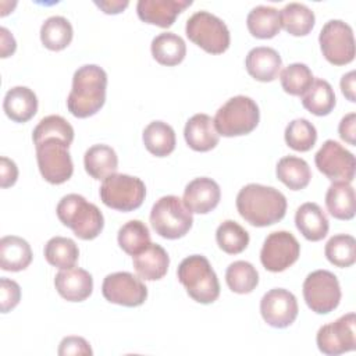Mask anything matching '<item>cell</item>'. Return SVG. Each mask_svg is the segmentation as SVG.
I'll use <instances>...</instances> for the list:
<instances>
[{
	"label": "cell",
	"mask_w": 356,
	"mask_h": 356,
	"mask_svg": "<svg viewBox=\"0 0 356 356\" xmlns=\"http://www.w3.org/2000/svg\"><path fill=\"white\" fill-rule=\"evenodd\" d=\"M236 210L250 225L268 227L284 218L286 199L273 186L248 184L236 195Z\"/></svg>",
	"instance_id": "1"
},
{
	"label": "cell",
	"mask_w": 356,
	"mask_h": 356,
	"mask_svg": "<svg viewBox=\"0 0 356 356\" xmlns=\"http://www.w3.org/2000/svg\"><path fill=\"white\" fill-rule=\"evenodd\" d=\"M107 74L96 64L79 67L72 76V88L67 97L68 111L78 118L96 114L106 102Z\"/></svg>",
	"instance_id": "2"
},
{
	"label": "cell",
	"mask_w": 356,
	"mask_h": 356,
	"mask_svg": "<svg viewBox=\"0 0 356 356\" xmlns=\"http://www.w3.org/2000/svg\"><path fill=\"white\" fill-rule=\"evenodd\" d=\"M56 213L63 225L71 228L79 239H95L103 231L104 217L102 211L82 195L68 193L63 196L57 204Z\"/></svg>",
	"instance_id": "3"
},
{
	"label": "cell",
	"mask_w": 356,
	"mask_h": 356,
	"mask_svg": "<svg viewBox=\"0 0 356 356\" xmlns=\"http://www.w3.org/2000/svg\"><path fill=\"white\" fill-rule=\"evenodd\" d=\"M179 282L197 303L209 305L220 296V282L210 261L202 254L185 257L177 270Z\"/></svg>",
	"instance_id": "4"
},
{
	"label": "cell",
	"mask_w": 356,
	"mask_h": 356,
	"mask_svg": "<svg viewBox=\"0 0 356 356\" xmlns=\"http://www.w3.org/2000/svg\"><path fill=\"white\" fill-rule=\"evenodd\" d=\"M214 127L218 135L232 138L250 134L259 124L260 111L257 103L243 95L228 99L216 113Z\"/></svg>",
	"instance_id": "5"
},
{
	"label": "cell",
	"mask_w": 356,
	"mask_h": 356,
	"mask_svg": "<svg viewBox=\"0 0 356 356\" xmlns=\"http://www.w3.org/2000/svg\"><path fill=\"white\" fill-rule=\"evenodd\" d=\"M150 224L156 234L165 239H178L189 232L193 216L182 199L167 195L156 200L150 211Z\"/></svg>",
	"instance_id": "6"
},
{
	"label": "cell",
	"mask_w": 356,
	"mask_h": 356,
	"mask_svg": "<svg viewBox=\"0 0 356 356\" xmlns=\"http://www.w3.org/2000/svg\"><path fill=\"white\" fill-rule=\"evenodd\" d=\"M186 36L210 54H221L229 47L231 36L225 22L209 11L192 14L185 26Z\"/></svg>",
	"instance_id": "7"
},
{
	"label": "cell",
	"mask_w": 356,
	"mask_h": 356,
	"mask_svg": "<svg viewBox=\"0 0 356 356\" xmlns=\"http://www.w3.org/2000/svg\"><path fill=\"white\" fill-rule=\"evenodd\" d=\"M99 195L107 207L118 211H132L142 206L146 186L138 177L115 172L103 179Z\"/></svg>",
	"instance_id": "8"
},
{
	"label": "cell",
	"mask_w": 356,
	"mask_h": 356,
	"mask_svg": "<svg viewBox=\"0 0 356 356\" xmlns=\"http://www.w3.org/2000/svg\"><path fill=\"white\" fill-rule=\"evenodd\" d=\"M35 147L39 171L47 182L60 185L71 178L74 164L68 152L70 143L61 139L49 138L35 145Z\"/></svg>",
	"instance_id": "9"
},
{
	"label": "cell",
	"mask_w": 356,
	"mask_h": 356,
	"mask_svg": "<svg viewBox=\"0 0 356 356\" xmlns=\"http://www.w3.org/2000/svg\"><path fill=\"white\" fill-rule=\"evenodd\" d=\"M341 286L337 275L328 270H316L303 281V298L309 309L317 314L335 310L341 300Z\"/></svg>",
	"instance_id": "10"
},
{
	"label": "cell",
	"mask_w": 356,
	"mask_h": 356,
	"mask_svg": "<svg viewBox=\"0 0 356 356\" xmlns=\"http://www.w3.org/2000/svg\"><path fill=\"white\" fill-rule=\"evenodd\" d=\"M324 58L334 65H345L355 58L353 29L342 19L327 21L318 35Z\"/></svg>",
	"instance_id": "11"
},
{
	"label": "cell",
	"mask_w": 356,
	"mask_h": 356,
	"mask_svg": "<svg viewBox=\"0 0 356 356\" xmlns=\"http://www.w3.org/2000/svg\"><path fill=\"white\" fill-rule=\"evenodd\" d=\"M316 167L332 182H352L356 160L353 153L334 139L325 140L314 156Z\"/></svg>",
	"instance_id": "12"
},
{
	"label": "cell",
	"mask_w": 356,
	"mask_h": 356,
	"mask_svg": "<svg viewBox=\"0 0 356 356\" xmlns=\"http://www.w3.org/2000/svg\"><path fill=\"white\" fill-rule=\"evenodd\" d=\"M355 324H356V314L348 313L341 316L332 323L321 325L316 335L318 350L328 356H338L345 352L355 350L356 349Z\"/></svg>",
	"instance_id": "13"
},
{
	"label": "cell",
	"mask_w": 356,
	"mask_h": 356,
	"mask_svg": "<svg viewBox=\"0 0 356 356\" xmlns=\"http://www.w3.org/2000/svg\"><path fill=\"white\" fill-rule=\"evenodd\" d=\"M300 254L298 239L288 231H274L267 235L260 250L263 267L271 273H281L291 267Z\"/></svg>",
	"instance_id": "14"
},
{
	"label": "cell",
	"mask_w": 356,
	"mask_h": 356,
	"mask_svg": "<svg viewBox=\"0 0 356 356\" xmlns=\"http://www.w3.org/2000/svg\"><path fill=\"white\" fill-rule=\"evenodd\" d=\"M102 293L110 303L136 307L145 303L147 288L142 282V278L128 271H117L106 275L102 284Z\"/></svg>",
	"instance_id": "15"
},
{
	"label": "cell",
	"mask_w": 356,
	"mask_h": 356,
	"mask_svg": "<svg viewBox=\"0 0 356 356\" xmlns=\"http://www.w3.org/2000/svg\"><path fill=\"white\" fill-rule=\"evenodd\" d=\"M296 296L284 288H273L260 300L263 320L274 328L289 327L298 317Z\"/></svg>",
	"instance_id": "16"
},
{
	"label": "cell",
	"mask_w": 356,
	"mask_h": 356,
	"mask_svg": "<svg viewBox=\"0 0 356 356\" xmlns=\"http://www.w3.org/2000/svg\"><path fill=\"white\" fill-rule=\"evenodd\" d=\"M221 199L218 184L209 177L192 179L184 191L182 202L191 213L207 214L217 207Z\"/></svg>",
	"instance_id": "17"
},
{
	"label": "cell",
	"mask_w": 356,
	"mask_h": 356,
	"mask_svg": "<svg viewBox=\"0 0 356 356\" xmlns=\"http://www.w3.org/2000/svg\"><path fill=\"white\" fill-rule=\"evenodd\" d=\"M191 4L192 0H139L136 4V13L146 24L170 28L178 14Z\"/></svg>",
	"instance_id": "18"
},
{
	"label": "cell",
	"mask_w": 356,
	"mask_h": 356,
	"mask_svg": "<svg viewBox=\"0 0 356 356\" xmlns=\"http://www.w3.org/2000/svg\"><path fill=\"white\" fill-rule=\"evenodd\" d=\"M54 286L65 300L82 302L92 295L93 278L89 271L74 266L71 268H63L56 274Z\"/></svg>",
	"instance_id": "19"
},
{
	"label": "cell",
	"mask_w": 356,
	"mask_h": 356,
	"mask_svg": "<svg viewBox=\"0 0 356 356\" xmlns=\"http://www.w3.org/2000/svg\"><path fill=\"white\" fill-rule=\"evenodd\" d=\"M245 67L249 75L256 81L271 82L280 75L282 60L275 49L257 46L250 49L246 54Z\"/></svg>",
	"instance_id": "20"
},
{
	"label": "cell",
	"mask_w": 356,
	"mask_h": 356,
	"mask_svg": "<svg viewBox=\"0 0 356 356\" xmlns=\"http://www.w3.org/2000/svg\"><path fill=\"white\" fill-rule=\"evenodd\" d=\"M184 136L188 146L195 152H209L214 149L220 140L214 120L204 113L195 114L186 121Z\"/></svg>",
	"instance_id": "21"
},
{
	"label": "cell",
	"mask_w": 356,
	"mask_h": 356,
	"mask_svg": "<svg viewBox=\"0 0 356 356\" xmlns=\"http://www.w3.org/2000/svg\"><path fill=\"white\" fill-rule=\"evenodd\" d=\"M132 263L142 280L157 281L167 274L170 257L163 246L150 243L142 252L132 256Z\"/></svg>",
	"instance_id": "22"
},
{
	"label": "cell",
	"mask_w": 356,
	"mask_h": 356,
	"mask_svg": "<svg viewBox=\"0 0 356 356\" xmlns=\"http://www.w3.org/2000/svg\"><path fill=\"white\" fill-rule=\"evenodd\" d=\"M295 224L299 232L312 242L325 238L330 228L325 213L313 202H306L298 207L295 213Z\"/></svg>",
	"instance_id": "23"
},
{
	"label": "cell",
	"mask_w": 356,
	"mask_h": 356,
	"mask_svg": "<svg viewBox=\"0 0 356 356\" xmlns=\"http://www.w3.org/2000/svg\"><path fill=\"white\" fill-rule=\"evenodd\" d=\"M3 108L10 120L26 122L38 111V97L35 92L26 86H14L7 90Z\"/></svg>",
	"instance_id": "24"
},
{
	"label": "cell",
	"mask_w": 356,
	"mask_h": 356,
	"mask_svg": "<svg viewBox=\"0 0 356 356\" xmlns=\"http://www.w3.org/2000/svg\"><path fill=\"white\" fill-rule=\"evenodd\" d=\"M32 261L29 243L17 235L3 236L0 241V266L4 271L25 270Z\"/></svg>",
	"instance_id": "25"
},
{
	"label": "cell",
	"mask_w": 356,
	"mask_h": 356,
	"mask_svg": "<svg viewBox=\"0 0 356 356\" xmlns=\"http://www.w3.org/2000/svg\"><path fill=\"white\" fill-rule=\"evenodd\" d=\"M325 206L338 220H352L356 213L355 189L349 182H332L325 193Z\"/></svg>",
	"instance_id": "26"
},
{
	"label": "cell",
	"mask_w": 356,
	"mask_h": 356,
	"mask_svg": "<svg viewBox=\"0 0 356 356\" xmlns=\"http://www.w3.org/2000/svg\"><path fill=\"white\" fill-rule=\"evenodd\" d=\"M153 58L167 67H174L182 63L186 56V44L181 36L172 32H163L153 38L150 44Z\"/></svg>",
	"instance_id": "27"
},
{
	"label": "cell",
	"mask_w": 356,
	"mask_h": 356,
	"mask_svg": "<svg viewBox=\"0 0 356 356\" xmlns=\"http://www.w3.org/2000/svg\"><path fill=\"white\" fill-rule=\"evenodd\" d=\"M83 165L86 172L95 179H104L115 174L118 168V157L113 147L107 145H93L83 156Z\"/></svg>",
	"instance_id": "28"
},
{
	"label": "cell",
	"mask_w": 356,
	"mask_h": 356,
	"mask_svg": "<svg viewBox=\"0 0 356 356\" xmlns=\"http://www.w3.org/2000/svg\"><path fill=\"white\" fill-rule=\"evenodd\" d=\"M246 25L252 36L271 39L281 31L280 11L270 6H256L249 11Z\"/></svg>",
	"instance_id": "29"
},
{
	"label": "cell",
	"mask_w": 356,
	"mask_h": 356,
	"mask_svg": "<svg viewBox=\"0 0 356 356\" xmlns=\"http://www.w3.org/2000/svg\"><path fill=\"white\" fill-rule=\"evenodd\" d=\"M145 147L156 157H165L175 149V132L164 121H152L143 129Z\"/></svg>",
	"instance_id": "30"
},
{
	"label": "cell",
	"mask_w": 356,
	"mask_h": 356,
	"mask_svg": "<svg viewBox=\"0 0 356 356\" xmlns=\"http://www.w3.org/2000/svg\"><path fill=\"white\" fill-rule=\"evenodd\" d=\"M275 174L277 178L292 191L305 189L312 178L307 161L296 156H285L280 159L275 167Z\"/></svg>",
	"instance_id": "31"
},
{
	"label": "cell",
	"mask_w": 356,
	"mask_h": 356,
	"mask_svg": "<svg viewBox=\"0 0 356 356\" xmlns=\"http://www.w3.org/2000/svg\"><path fill=\"white\" fill-rule=\"evenodd\" d=\"M303 107L314 115H328L335 107V93L330 82L317 78L312 86L300 96Z\"/></svg>",
	"instance_id": "32"
},
{
	"label": "cell",
	"mask_w": 356,
	"mask_h": 356,
	"mask_svg": "<svg viewBox=\"0 0 356 356\" xmlns=\"http://www.w3.org/2000/svg\"><path fill=\"white\" fill-rule=\"evenodd\" d=\"M281 26L292 36H306L314 26V13L302 3H288L280 11Z\"/></svg>",
	"instance_id": "33"
},
{
	"label": "cell",
	"mask_w": 356,
	"mask_h": 356,
	"mask_svg": "<svg viewBox=\"0 0 356 356\" xmlns=\"http://www.w3.org/2000/svg\"><path fill=\"white\" fill-rule=\"evenodd\" d=\"M72 25L61 15L49 17L40 26V40L49 50L58 51L65 49L72 40Z\"/></svg>",
	"instance_id": "34"
},
{
	"label": "cell",
	"mask_w": 356,
	"mask_h": 356,
	"mask_svg": "<svg viewBox=\"0 0 356 356\" xmlns=\"http://www.w3.org/2000/svg\"><path fill=\"white\" fill-rule=\"evenodd\" d=\"M79 257L76 243L65 236H53L44 245V259L57 268H71Z\"/></svg>",
	"instance_id": "35"
},
{
	"label": "cell",
	"mask_w": 356,
	"mask_h": 356,
	"mask_svg": "<svg viewBox=\"0 0 356 356\" xmlns=\"http://www.w3.org/2000/svg\"><path fill=\"white\" fill-rule=\"evenodd\" d=\"M225 281L228 288L235 293H250L259 284L256 267L245 260H236L227 267Z\"/></svg>",
	"instance_id": "36"
},
{
	"label": "cell",
	"mask_w": 356,
	"mask_h": 356,
	"mask_svg": "<svg viewBox=\"0 0 356 356\" xmlns=\"http://www.w3.org/2000/svg\"><path fill=\"white\" fill-rule=\"evenodd\" d=\"M218 248L228 254H238L249 245L248 231L234 220L222 221L216 231Z\"/></svg>",
	"instance_id": "37"
},
{
	"label": "cell",
	"mask_w": 356,
	"mask_h": 356,
	"mask_svg": "<svg viewBox=\"0 0 356 356\" xmlns=\"http://www.w3.org/2000/svg\"><path fill=\"white\" fill-rule=\"evenodd\" d=\"M117 241L120 248L131 256L138 254L152 243L149 228L140 220H131L125 222L118 229Z\"/></svg>",
	"instance_id": "38"
},
{
	"label": "cell",
	"mask_w": 356,
	"mask_h": 356,
	"mask_svg": "<svg viewBox=\"0 0 356 356\" xmlns=\"http://www.w3.org/2000/svg\"><path fill=\"white\" fill-rule=\"evenodd\" d=\"M324 254L337 267H350L356 261V239L348 234L334 235L325 243Z\"/></svg>",
	"instance_id": "39"
},
{
	"label": "cell",
	"mask_w": 356,
	"mask_h": 356,
	"mask_svg": "<svg viewBox=\"0 0 356 356\" xmlns=\"http://www.w3.org/2000/svg\"><path fill=\"white\" fill-rule=\"evenodd\" d=\"M286 145L296 152H309L317 140V131L314 125L306 118L292 120L284 132Z\"/></svg>",
	"instance_id": "40"
},
{
	"label": "cell",
	"mask_w": 356,
	"mask_h": 356,
	"mask_svg": "<svg viewBox=\"0 0 356 356\" xmlns=\"http://www.w3.org/2000/svg\"><path fill=\"white\" fill-rule=\"evenodd\" d=\"M56 138L61 139L67 143H72L74 140V128L72 125L63 118L61 115H47L39 121V124L35 127L32 132L33 143L38 145L44 139Z\"/></svg>",
	"instance_id": "41"
},
{
	"label": "cell",
	"mask_w": 356,
	"mask_h": 356,
	"mask_svg": "<svg viewBox=\"0 0 356 356\" xmlns=\"http://www.w3.org/2000/svg\"><path fill=\"white\" fill-rule=\"evenodd\" d=\"M282 89L292 96H302L313 83L312 70L303 63H292L280 72Z\"/></svg>",
	"instance_id": "42"
},
{
	"label": "cell",
	"mask_w": 356,
	"mask_h": 356,
	"mask_svg": "<svg viewBox=\"0 0 356 356\" xmlns=\"http://www.w3.org/2000/svg\"><path fill=\"white\" fill-rule=\"evenodd\" d=\"M21 300V288L19 285L10 280L3 277L0 280V309L1 313H8L13 310Z\"/></svg>",
	"instance_id": "43"
},
{
	"label": "cell",
	"mask_w": 356,
	"mask_h": 356,
	"mask_svg": "<svg viewBox=\"0 0 356 356\" xmlns=\"http://www.w3.org/2000/svg\"><path fill=\"white\" fill-rule=\"evenodd\" d=\"M58 355L60 356H70V355L92 356L93 350L85 338L70 335V337H65L61 339L60 346H58Z\"/></svg>",
	"instance_id": "44"
},
{
	"label": "cell",
	"mask_w": 356,
	"mask_h": 356,
	"mask_svg": "<svg viewBox=\"0 0 356 356\" xmlns=\"http://www.w3.org/2000/svg\"><path fill=\"white\" fill-rule=\"evenodd\" d=\"M17 178H18L17 164L11 159L3 156L0 159V185H1V188L13 186L17 182Z\"/></svg>",
	"instance_id": "45"
},
{
	"label": "cell",
	"mask_w": 356,
	"mask_h": 356,
	"mask_svg": "<svg viewBox=\"0 0 356 356\" xmlns=\"http://www.w3.org/2000/svg\"><path fill=\"white\" fill-rule=\"evenodd\" d=\"M338 132L342 140L346 143L355 146L356 145V114L349 113L345 117H342L339 125H338Z\"/></svg>",
	"instance_id": "46"
},
{
	"label": "cell",
	"mask_w": 356,
	"mask_h": 356,
	"mask_svg": "<svg viewBox=\"0 0 356 356\" xmlns=\"http://www.w3.org/2000/svg\"><path fill=\"white\" fill-rule=\"evenodd\" d=\"M0 43H1L0 44V51H1L3 58L11 56L17 49V42H15L13 33L4 26L0 28Z\"/></svg>",
	"instance_id": "47"
},
{
	"label": "cell",
	"mask_w": 356,
	"mask_h": 356,
	"mask_svg": "<svg viewBox=\"0 0 356 356\" xmlns=\"http://www.w3.org/2000/svg\"><path fill=\"white\" fill-rule=\"evenodd\" d=\"M355 79H356L355 71H349L348 74L342 75L341 82H339L341 90H342L343 96H345L349 102H352V103L356 102V96H355Z\"/></svg>",
	"instance_id": "48"
},
{
	"label": "cell",
	"mask_w": 356,
	"mask_h": 356,
	"mask_svg": "<svg viewBox=\"0 0 356 356\" xmlns=\"http://www.w3.org/2000/svg\"><path fill=\"white\" fill-rule=\"evenodd\" d=\"M95 4L100 8V10H103V13H106V14H118V13H121V11H124L127 7H128V4H129V1H127V0H113V1H95Z\"/></svg>",
	"instance_id": "49"
}]
</instances>
